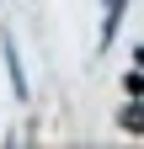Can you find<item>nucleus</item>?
I'll return each mask as SVG.
<instances>
[{
    "label": "nucleus",
    "instance_id": "f257e3e1",
    "mask_svg": "<svg viewBox=\"0 0 144 149\" xmlns=\"http://www.w3.org/2000/svg\"><path fill=\"white\" fill-rule=\"evenodd\" d=\"M6 69H11V85H16V96H27V74H22V59H16V43L6 37Z\"/></svg>",
    "mask_w": 144,
    "mask_h": 149
},
{
    "label": "nucleus",
    "instance_id": "7ed1b4c3",
    "mask_svg": "<svg viewBox=\"0 0 144 149\" xmlns=\"http://www.w3.org/2000/svg\"><path fill=\"white\" fill-rule=\"evenodd\" d=\"M123 85H128V96H144V69H128V80H123Z\"/></svg>",
    "mask_w": 144,
    "mask_h": 149
},
{
    "label": "nucleus",
    "instance_id": "f03ea898",
    "mask_svg": "<svg viewBox=\"0 0 144 149\" xmlns=\"http://www.w3.org/2000/svg\"><path fill=\"white\" fill-rule=\"evenodd\" d=\"M123 128H134V133L144 128V107H139V101H128V112H123Z\"/></svg>",
    "mask_w": 144,
    "mask_h": 149
}]
</instances>
